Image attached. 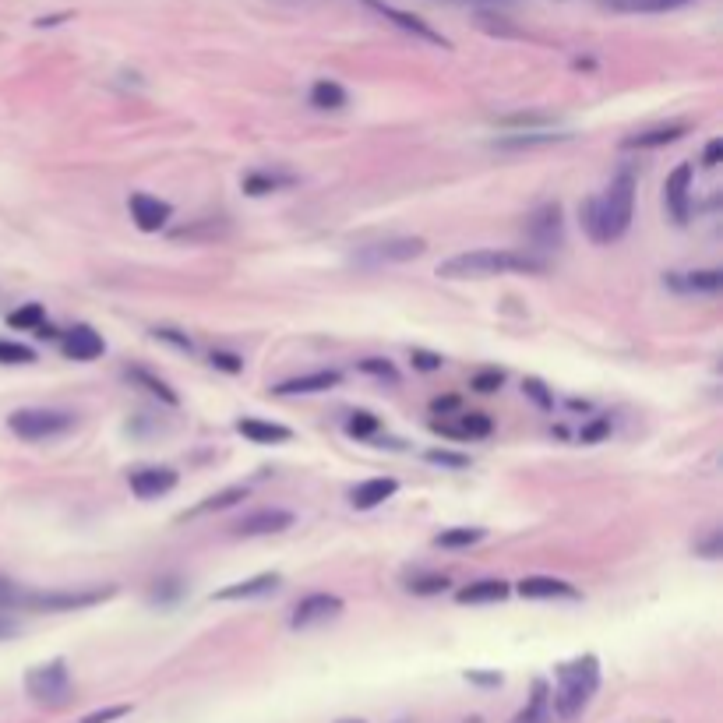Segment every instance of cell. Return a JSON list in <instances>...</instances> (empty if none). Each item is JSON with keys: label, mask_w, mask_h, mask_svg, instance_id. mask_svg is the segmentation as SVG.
I'll return each instance as SVG.
<instances>
[{"label": "cell", "mask_w": 723, "mask_h": 723, "mask_svg": "<svg viewBox=\"0 0 723 723\" xmlns=\"http://www.w3.org/2000/svg\"><path fill=\"white\" fill-rule=\"evenodd\" d=\"M293 180H297V177H290V173L258 170V173H247V177H244V191L251 194V198H261V194L283 191V187H290Z\"/></svg>", "instance_id": "30"}, {"label": "cell", "mask_w": 723, "mask_h": 723, "mask_svg": "<svg viewBox=\"0 0 723 723\" xmlns=\"http://www.w3.org/2000/svg\"><path fill=\"white\" fill-rule=\"evenodd\" d=\"M695 554H699V558H706V561H716L723 554V533L713 530L706 540H695Z\"/></svg>", "instance_id": "43"}, {"label": "cell", "mask_w": 723, "mask_h": 723, "mask_svg": "<svg viewBox=\"0 0 723 723\" xmlns=\"http://www.w3.org/2000/svg\"><path fill=\"white\" fill-rule=\"evenodd\" d=\"M346 103H350V96H346L343 85L328 82V78L314 82V89H311V106H318V110H343Z\"/></svg>", "instance_id": "33"}, {"label": "cell", "mask_w": 723, "mask_h": 723, "mask_svg": "<svg viewBox=\"0 0 723 723\" xmlns=\"http://www.w3.org/2000/svg\"><path fill=\"white\" fill-rule=\"evenodd\" d=\"M480 29L494 32V36H519L512 25H505V18H494V15H480Z\"/></svg>", "instance_id": "50"}, {"label": "cell", "mask_w": 723, "mask_h": 723, "mask_svg": "<svg viewBox=\"0 0 723 723\" xmlns=\"http://www.w3.org/2000/svg\"><path fill=\"white\" fill-rule=\"evenodd\" d=\"M501 124H508V127H547L551 124V117H540V113H515V117H505Z\"/></svg>", "instance_id": "48"}, {"label": "cell", "mask_w": 723, "mask_h": 723, "mask_svg": "<svg viewBox=\"0 0 723 723\" xmlns=\"http://www.w3.org/2000/svg\"><path fill=\"white\" fill-rule=\"evenodd\" d=\"M427 251V244L420 237H396V240H381V244L360 247L353 254L360 269H381V265H399V261H413Z\"/></svg>", "instance_id": "8"}, {"label": "cell", "mask_w": 723, "mask_h": 723, "mask_svg": "<svg viewBox=\"0 0 723 723\" xmlns=\"http://www.w3.org/2000/svg\"><path fill=\"white\" fill-rule=\"evenodd\" d=\"M127 381H135V385H142L149 396H156L159 403H166V406H180V396L173 392L170 385H166L163 378H156L152 371H145V367H127Z\"/></svg>", "instance_id": "29"}, {"label": "cell", "mask_w": 723, "mask_h": 723, "mask_svg": "<svg viewBox=\"0 0 723 723\" xmlns=\"http://www.w3.org/2000/svg\"><path fill=\"white\" fill-rule=\"evenodd\" d=\"M18 597H22V589L0 575V611H18Z\"/></svg>", "instance_id": "47"}, {"label": "cell", "mask_w": 723, "mask_h": 723, "mask_svg": "<svg viewBox=\"0 0 723 723\" xmlns=\"http://www.w3.org/2000/svg\"><path fill=\"white\" fill-rule=\"evenodd\" d=\"M180 593H184V582L180 579H159L156 589H152V600H156V604H173Z\"/></svg>", "instance_id": "42"}, {"label": "cell", "mask_w": 723, "mask_h": 723, "mask_svg": "<svg viewBox=\"0 0 723 723\" xmlns=\"http://www.w3.org/2000/svg\"><path fill=\"white\" fill-rule=\"evenodd\" d=\"M508 593H512V586H508L505 579H480L459 589L455 600H459V604H501Z\"/></svg>", "instance_id": "23"}, {"label": "cell", "mask_w": 723, "mask_h": 723, "mask_svg": "<svg viewBox=\"0 0 723 723\" xmlns=\"http://www.w3.org/2000/svg\"><path fill=\"white\" fill-rule=\"evenodd\" d=\"M357 367H360L364 374H371V378L388 381V385H399V371H396V364H392V360H385V357H364Z\"/></svg>", "instance_id": "35"}, {"label": "cell", "mask_w": 723, "mask_h": 723, "mask_svg": "<svg viewBox=\"0 0 723 723\" xmlns=\"http://www.w3.org/2000/svg\"><path fill=\"white\" fill-rule=\"evenodd\" d=\"M343 381L339 371H311V374H297L290 381H279L272 392L276 396H314V392H328V388H336Z\"/></svg>", "instance_id": "17"}, {"label": "cell", "mask_w": 723, "mask_h": 723, "mask_svg": "<svg viewBox=\"0 0 723 723\" xmlns=\"http://www.w3.org/2000/svg\"><path fill=\"white\" fill-rule=\"evenodd\" d=\"M25 692H29L32 702L46 709H60L68 706L71 695H75V681H71L68 660H50V664H39L25 674Z\"/></svg>", "instance_id": "4"}, {"label": "cell", "mask_w": 723, "mask_h": 723, "mask_svg": "<svg viewBox=\"0 0 723 723\" xmlns=\"http://www.w3.org/2000/svg\"><path fill=\"white\" fill-rule=\"evenodd\" d=\"M431 410H434V413H448V410H459V399H455V396H448V399H434V403H431Z\"/></svg>", "instance_id": "53"}, {"label": "cell", "mask_w": 723, "mask_h": 723, "mask_svg": "<svg viewBox=\"0 0 723 723\" xmlns=\"http://www.w3.org/2000/svg\"><path fill=\"white\" fill-rule=\"evenodd\" d=\"M36 353L25 343H11V339H0V364H32Z\"/></svg>", "instance_id": "37"}, {"label": "cell", "mask_w": 723, "mask_h": 723, "mask_svg": "<svg viewBox=\"0 0 723 723\" xmlns=\"http://www.w3.org/2000/svg\"><path fill=\"white\" fill-rule=\"evenodd\" d=\"M635 216V177L632 173H618L604 194L589 198L582 205V226H586L589 240L597 244H614L628 233Z\"/></svg>", "instance_id": "2"}, {"label": "cell", "mask_w": 723, "mask_h": 723, "mask_svg": "<svg viewBox=\"0 0 723 723\" xmlns=\"http://www.w3.org/2000/svg\"><path fill=\"white\" fill-rule=\"evenodd\" d=\"M11 434H18L22 441H46V438H60L75 427V417L60 410H15L8 417Z\"/></svg>", "instance_id": "6"}, {"label": "cell", "mask_w": 723, "mask_h": 723, "mask_svg": "<svg viewBox=\"0 0 723 723\" xmlns=\"http://www.w3.org/2000/svg\"><path fill=\"white\" fill-rule=\"evenodd\" d=\"M568 131H544V127H537V131H519V135H508V138H498V149H537V145H558V142H568Z\"/></svg>", "instance_id": "28"}, {"label": "cell", "mask_w": 723, "mask_h": 723, "mask_svg": "<svg viewBox=\"0 0 723 723\" xmlns=\"http://www.w3.org/2000/svg\"><path fill=\"white\" fill-rule=\"evenodd\" d=\"M247 498V484H233V487H226V491H219V494H209V498H202L194 508H187L184 515H180V522H187V519H198V515H209V512H223V508H233L237 501H244Z\"/></svg>", "instance_id": "25"}, {"label": "cell", "mask_w": 723, "mask_h": 723, "mask_svg": "<svg viewBox=\"0 0 723 723\" xmlns=\"http://www.w3.org/2000/svg\"><path fill=\"white\" fill-rule=\"evenodd\" d=\"M604 4L621 15H667V11L688 8L695 0H604Z\"/></svg>", "instance_id": "26"}, {"label": "cell", "mask_w": 723, "mask_h": 723, "mask_svg": "<svg viewBox=\"0 0 723 723\" xmlns=\"http://www.w3.org/2000/svg\"><path fill=\"white\" fill-rule=\"evenodd\" d=\"M43 321H46L43 304H25V307H18V311L8 314V325L11 328H22V332H36Z\"/></svg>", "instance_id": "34"}, {"label": "cell", "mask_w": 723, "mask_h": 723, "mask_svg": "<svg viewBox=\"0 0 723 723\" xmlns=\"http://www.w3.org/2000/svg\"><path fill=\"white\" fill-rule=\"evenodd\" d=\"M131 713V706L127 702H120V706H106V709H92L89 716H82L78 723H113V720H124V716Z\"/></svg>", "instance_id": "41"}, {"label": "cell", "mask_w": 723, "mask_h": 723, "mask_svg": "<svg viewBox=\"0 0 723 723\" xmlns=\"http://www.w3.org/2000/svg\"><path fill=\"white\" fill-rule=\"evenodd\" d=\"M526 240H530V251L537 254H551L565 244V212H561L558 202H547L526 219Z\"/></svg>", "instance_id": "7"}, {"label": "cell", "mask_w": 723, "mask_h": 723, "mask_svg": "<svg viewBox=\"0 0 723 723\" xmlns=\"http://www.w3.org/2000/svg\"><path fill=\"white\" fill-rule=\"evenodd\" d=\"M664 205L678 226H685L692 219V163L674 166V173L664 184Z\"/></svg>", "instance_id": "10"}, {"label": "cell", "mask_w": 723, "mask_h": 723, "mask_svg": "<svg viewBox=\"0 0 723 723\" xmlns=\"http://www.w3.org/2000/svg\"><path fill=\"white\" fill-rule=\"evenodd\" d=\"M293 526V512L286 508H258V512L244 515V519L233 526L237 537H272V533H283Z\"/></svg>", "instance_id": "11"}, {"label": "cell", "mask_w": 723, "mask_h": 723, "mask_svg": "<svg viewBox=\"0 0 723 723\" xmlns=\"http://www.w3.org/2000/svg\"><path fill=\"white\" fill-rule=\"evenodd\" d=\"M688 135V124H660L649 127V131H639V135H628L621 142V149H664V145H674Z\"/></svg>", "instance_id": "19"}, {"label": "cell", "mask_w": 723, "mask_h": 723, "mask_svg": "<svg viewBox=\"0 0 723 723\" xmlns=\"http://www.w3.org/2000/svg\"><path fill=\"white\" fill-rule=\"evenodd\" d=\"M522 392H526V396H530L533 403L540 406V410H554V396L547 392V385L540 378H526V381H522Z\"/></svg>", "instance_id": "39"}, {"label": "cell", "mask_w": 723, "mask_h": 723, "mask_svg": "<svg viewBox=\"0 0 723 723\" xmlns=\"http://www.w3.org/2000/svg\"><path fill=\"white\" fill-rule=\"evenodd\" d=\"M152 336H156L159 343H170V346H177L180 353H194L191 336H184V332H180V328H152Z\"/></svg>", "instance_id": "40"}, {"label": "cell", "mask_w": 723, "mask_h": 723, "mask_svg": "<svg viewBox=\"0 0 723 723\" xmlns=\"http://www.w3.org/2000/svg\"><path fill=\"white\" fill-rule=\"evenodd\" d=\"M547 720H551V685H547V681H533L530 702L515 713L512 723H547Z\"/></svg>", "instance_id": "27"}, {"label": "cell", "mask_w": 723, "mask_h": 723, "mask_svg": "<svg viewBox=\"0 0 723 723\" xmlns=\"http://www.w3.org/2000/svg\"><path fill=\"white\" fill-rule=\"evenodd\" d=\"M466 723H480V720H477V716H473V720H466Z\"/></svg>", "instance_id": "56"}, {"label": "cell", "mask_w": 723, "mask_h": 723, "mask_svg": "<svg viewBox=\"0 0 723 723\" xmlns=\"http://www.w3.org/2000/svg\"><path fill=\"white\" fill-rule=\"evenodd\" d=\"M720 159H723V138H713V142L702 149V166H706V170H716Z\"/></svg>", "instance_id": "51"}, {"label": "cell", "mask_w": 723, "mask_h": 723, "mask_svg": "<svg viewBox=\"0 0 723 723\" xmlns=\"http://www.w3.org/2000/svg\"><path fill=\"white\" fill-rule=\"evenodd\" d=\"M413 367H417V371H441V364H445V360L438 357V353H431V350H413Z\"/></svg>", "instance_id": "49"}, {"label": "cell", "mask_w": 723, "mask_h": 723, "mask_svg": "<svg viewBox=\"0 0 723 723\" xmlns=\"http://www.w3.org/2000/svg\"><path fill=\"white\" fill-rule=\"evenodd\" d=\"M343 597H336V593H311V597H304L297 607H293L290 614V628L293 632H304V628H314V625H325V621L339 618L343 614Z\"/></svg>", "instance_id": "9"}, {"label": "cell", "mask_w": 723, "mask_h": 723, "mask_svg": "<svg viewBox=\"0 0 723 723\" xmlns=\"http://www.w3.org/2000/svg\"><path fill=\"white\" fill-rule=\"evenodd\" d=\"M551 261L537 251H498V247H480V251H463L455 258L441 261V279H494V276H544Z\"/></svg>", "instance_id": "1"}, {"label": "cell", "mask_w": 723, "mask_h": 723, "mask_svg": "<svg viewBox=\"0 0 723 723\" xmlns=\"http://www.w3.org/2000/svg\"><path fill=\"white\" fill-rule=\"evenodd\" d=\"M237 431L244 434L247 441H254V445H286V441L293 438L290 427H283V424H269V420H258V417H244V420H237Z\"/></svg>", "instance_id": "22"}, {"label": "cell", "mask_w": 723, "mask_h": 723, "mask_svg": "<svg viewBox=\"0 0 723 723\" xmlns=\"http://www.w3.org/2000/svg\"><path fill=\"white\" fill-rule=\"evenodd\" d=\"M339 723H364V720H339Z\"/></svg>", "instance_id": "55"}, {"label": "cell", "mask_w": 723, "mask_h": 723, "mask_svg": "<svg viewBox=\"0 0 723 723\" xmlns=\"http://www.w3.org/2000/svg\"><path fill=\"white\" fill-rule=\"evenodd\" d=\"M396 491H399V480L371 477V480H364V484L353 487V491H350V505L360 508V512H367V508H378L381 501H388Z\"/></svg>", "instance_id": "20"}, {"label": "cell", "mask_w": 723, "mask_h": 723, "mask_svg": "<svg viewBox=\"0 0 723 723\" xmlns=\"http://www.w3.org/2000/svg\"><path fill=\"white\" fill-rule=\"evenodd\" d=\"M424 459H427V463H434V466H448V470H466V466H470V455L448 452V448H431Z\"/></svg>", "instance_id": "38"}, {"label": "cell", "mask_w": 723, "mask_h": 723, "mask_svg": "<svg viewBox=\"0 0 723 723\" xmlns=\"http://www.w3.org/2000/svg\"><path fill=\"white\" fill-rule=\"evenodd\" d=\"M473 4H515V0H473Z\"/></svg>", "instance_id": "54"}, {"label": "cell", "mask_w": 723, "mask_h": 723, "mask_svg": "<svg viewBox=\"0 0 723 723\" xmlns=\"http://www.w3.org/2000/svg\"><path fill=\"white\" fill-rule=\"evenodd\" d=\"M434 431L448 438H487L494 431V420L487 413H459V424H441L434 420Z\"/></svg>", "instance_id": "24"}, {"label": "cell", "mask_w": 723, "mask_h": 723, "mask_svg": "<svg viewBox=\"0 0 723 723\" xmlns=\"http://www.w3.org/2000/svg\"><path fill=\"white\" fill-rule=\"evenodd\" d=\"M374 11H378L381 18H388L392 25H399L403 32H410V36H417V39H424V43H431V46H441V50H448V39L441 36V32H434L431 25L424 22V18H417V15H410V11H399V8H392V4H381V0H367Z\"/></svg>", "instance_id": "13"}, {"label": "cell", "mask_w": 723, "mask_h": 723, "mask_svg": "<svg viewBox=\"0 0 723 723\" xmlns=\"http://www.w3.org/2000/svg\"><path fill=\"white\" fill-rule=\"evenodd\" d=\"M378 427H381V420L367 410H357L350 420H346V431H350L353 438H371V434H378Z\"/></svg>", "instance_id": "36"}, {"label": "cell", "mask_w": 723, "mask_h": 723, "mask_svg": "<svg viewBox=\"0 0 723 723\" xmlns=\"http://www.w3.org/2000/svg\"><path fill=\"white\" fill-rule=\"evenodd\" d=\"M60 346H64V353H68L71 360H96V357H103V350H106L103 336H99L92 325L68 328V336H64Z\"/></svg>", "instance_id": "18"}, {"label": "cell", "mask_w": 723, "mask_h": 723, "mask_svg": "<svg viewBox=\"0 0 723 723\" xmlns=\"http://www.w3.org/2000/svg\"><path fill=\"white\" fill-rule=\"evenodd\" d=\"M501 385H505V374H501V371H480V374H473V388H477V392H484V396L498 392Z\"/></svg>", "instance_id": "46"}, {"label": "cell", "mask_w": 723, "mask_h": 723, "mask_svg": "<svg viewBox=\"0 0 723 723\" xmlns=\"http://www.w3.org/2000/svg\"><path fill=\"white\" fill-rule=\"evenodd\" d=\"M131 491L138 494V498H163V494H170L173 487H177V473L170 470V466H142V470L131 473Z\"/></svg>", "instance_id": "15"}, {"label": "cell", "mask_w": 723, "mask_h": 723, "mask_svg": "<svg viewBox=\"0 0 723 723\" xmlns=\"http://www.w3.org/2000/svg\"><path fill=\"white\" fill-rule=\"evenodd\" d=\"M209 364L219 367V371H226V374H240V371H244V360H240L237 353H226V350H212L209 353Z\"/></svg>", "instance_id": "45"}, {"label": "cell", "mask_w": 723, "mask_h": 723, "mask_svg": "<svg viewBox=\"0 0 723 723\" xmlns=\"http://www.w3.org/2000/svg\"><path fill=\"white\" fill-rule=\"evenodd\" d=\"M283 586V575L279 572H261L254 575V579H244V582H233V586H223L212 593V600H219V604H226V600H251V597H265V593H272V589Z\"/></svg>", "instance_id": "16"}, {"label": "cell", "mask_w": 723, "mask_h": 723, "mask_svg": "<svg viewBox=\"0 0 723 723\" xmlns=\"http://www.w3.org/2000/svg\"><path fill=\"white\" fill-rule=\"evenodd\" d=\"M667 286L678 293H720L723 272L720 269H702V272H671Z\"/></svg>", "instance_id": "21"}, {"label": "cell", "mask_w": 723, "mask_h": 723, "mask_svg": "<svg viewBox=\"0 0 723 723\" xmlns=\"http://www.w3.org/2000/svg\"><path fill=\"white\" fill-rule=\"evenodd\" d=\"M127 209H131V219H135V226L142 233H159L173 216L170 205L159 202V198H152V194H142V191L127 198Z\"/></svg>", "instance_id": "12"}, {"label": "cell", "mask_w": 723, "mask_h": 723, "mask_svg": "<svg viewBox=\"0 0 723 723\" xmlns=\"http://www.w3.org/2000/svg\"><path fill=\"white\" fill-rule=\"evenodd\" d=\"M466 681H473V685H480V688H498L505 678H501L498 671H466Z\"/></svg>", "instance_id": "52"}, {"label": "cell", "mask_w": 723, "mask_h": 723, "mask_svg": "<svg viewBox=\"0 0 723 723\" xmlns=\"http://www.w3.org/2000/svg\"><path fill=\"white\" fill-rule=\"evenodd\" d=\"M515 589L522 600H579V589L554 575H526Z\"/></svg>", "instance_id": "14"}, {"label": "cell", "mask_w": 723, "mask_h": 723, "mask_svg": "<svg viewBox=\"0 0 723 723\" xmlns=\"http://www.w3.org/2000/svg\"><path fill=\"white\" fill-rule=\"evenodd\" d=\"M117 586H92V589H53V593H22L18 607L36 614H64V611H85L103 600H110Z\"/></svg>", "instance_id": "5"}, {"label": "cell", "mask_w": 723, "mask_h": 723, "mask_svg": "<svg viewBox=\"0 0 723 723\" xmlns=\"http://www.w3.org/2000/svg\"><path fill=\"white\" fill-rule=\"evenodd\" d=\"M452 586V579L441 572H413L406 575V589H410L413 597H438L445 589Z\"/></svg>", "instance_id": "32"}, {"label": "cell", "mask_w": 723, "mask_h": 723, "mask_svg": "<svg viewBox=\"0 0 723 723\" xmlns=\"http://www.w3.org/2000/svg\"><path fill=\"white\" fill-rule=\"evenodd\" d=\"M554 678L558 685L551 695V713H558V720H575L600 688V660L593 653H582L561 664Z\"/></svg>", "instance_id": "3"}, {"label": "cell", "mask_w": 723, "mask_h": 723, "mask_svg": "<svg viewBox=\"0 0 723 723\" xmlns=\"http://www.w3.org/2000/svg\"><path fill=\"white\" fill-rule=\"evenodd\" d=\"M487 537V530L480 526H455V530H441L434 537V547H445V551H463V547H473Z\"/></svg>", "instance_id": "31"}, {"label": "cell", "mask_w": 723, "mask_h": 723, "mask_svg": "<svg viewBox=\"0 0 723 723\" xmlns=\"http://www.w3.org/2000/svg\"><path fill=\"white\" fill-rule=\"evenodd\" d=\"M607 434H611V417H597L593 424H586L582 427V445H597V441H604Z\"/></svg>", "instance_id": "44"}]
</instances>
